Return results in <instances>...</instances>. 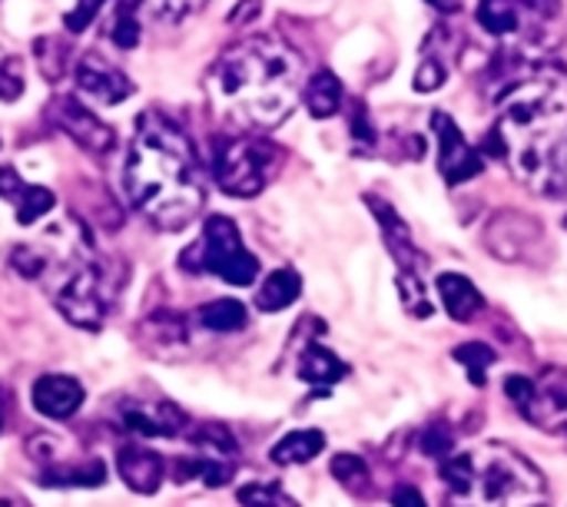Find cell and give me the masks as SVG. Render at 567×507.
<instances>
[{
	"instance_id": "1",
	"label": "cell",
	"mask_w": 567,
	"mask_h": 507,
	"mask_svg": "<svg viewBox=\"0 0 567 507\" xmlns=\"http://www.w3.org/2000/svg\"><path fill=\"white\" fill-rule=\"evenodd\" d=\"M126 199L166 232L196 219L206 199L199 159L189 136L159 113H143L123 159Z\"/></svg>"
},
{
	"instance_id": "2",
	"label": "cell",
	"mask_w": 567,
	"mask_h": 507,
	"mask_svg": "<svg viewBox=\"0 0 567 507\" xmlns=\"http://www.w3.org/2000/svg\"><path fill=\"white\" fill-rule=\"evenodd\" d=\"M498 136L508 166L515 176L538 189L558 193L561 183V156L567 146V70L558 63H545L535 73L522 76L502 96Z\"/></svg>"
},
{
	"instance_id": "3",
	"label": "cell",
	"mask_w": 567,
	"mask_h": 507,
	"mask_svg": "<svg viewBox=\"0 0 567 507\" xmlns=\"http://www.w3.org/2000/svg\"><path fill=\"white\" fill-rule=\"evenodd\" d=\"M302 56L276 37H249L233 43L209 70L213 103L236 123L269 130L279 126L302 100Z\"/></svg>"
},
{
	"instance_id": "4",
	"label": "cell",
	"mask_w": 567,
	"mask_h": 507,
	"mask_svg": "<svg viewBox=\"0 0 567 507\" xmlns=\"http://www.w3.org/2000/svg\"><path fill=\"white\" fill-rule=\"evenodd\" d=\"M442 482L462 507H545L548 498L542 472L502 442L445 458Z\"/></svg>"
},
{
	"instance_id": "5",
	"label": "cell",
	"mask_w": 567,
	"mask_h": 507,
	"mask_svg": "<svg viewBox=\"0 0 567 507\" xmlns=\"http://www.w3.org/2000/svg\"><path fill=\"white\" fill-rule=\"evenodd\" d=\"M179 266L189 269V272L219 276L229 286H252L256 276H259V259L246 249L236 223L226 219V216H209L206 219L199 242L186 249Z\"/></svg>"
},
{
	"instance_id": "6",
	"label": "cell",
	"mask_w": 567,
	"mask_h": 507,
	"mask_svg": "<svg viewBox=\"0 0 567 507\" xmlns=\"http://www.w3.org/2000/svg\"><path fill=\"white\" fill-rule=\"evenodd\" d=\"M272 163H276V153L269 143L236 136V139L219 143L216 159H213V176H216V186L223 193L239 196V199H252L266 189Z\"/></svg>"
},
{
	"instance_id": "7",
	"label": "cell",
	"mask_w": 567,
	"mask_h": 507,
	"mask_svg": "<svg viewBox=\"0 0 567 507\" xmlns=\"http://www.w3.org/2000/svg\"><path fill=\"white\" fill-rule=\"evenodd\" d=\"M545 10L535 0H482L478 3V23L492 37L505 43H522L542 27Z\"/></svg>"
},
{
	"instance_id": "8",
	"label": "cell",
	"mask_w": 567,
	"mask_h": 507,
	"mask_svg": "<svg viewBox=\"0 0 567 507\" xmlns=\"http://www.w3.org/2000/svg\"><path fill=\"white\" fill-rule=\"evenodd\" d=\"M73 83H76L80 96H86L96 106H116L133 93V80L120 66H113L110 60H103L96 53H86L76 60Z\"/></svg>"
},
{
	"instance_id": "9",
	"label": "cell",
	"mask_w": 567,
	"mask_h": 507,
	"mask_svg": "<svg viewBox=\"0 0 567 507\" xmlns=\"http://www.w3.org/2000/svg\"><path fill=\"white\" fill-rule=\"evenodd\" d=\"M432 130L439 139V173L445 176V183L458 186L475 179L482 173V156L475 153V146H468L455 120L445 113H432Z\"/></svg>"
},
{
	"instance_id": "10",
	"label": "cell",
	"mask_w": 567,
	"mask_h": 507,
	"mask_svg": "<svg viewBox=\"0 0 567 507\" xmlns=\"http://www.w3.org/2000/svg\"><path fill=\"white\" fill-rule=\"evenodd\" d=\"M120 422L140 438H173L186 428V415L163 399H126L120 405Z\"/></svg>"
},
{
	"instance_id": "11",
	"label": "cell",
	"mask_w": 567,
	"mask_h": 507,
	"mask_svg": "<svg viewBox=\"0 0 567 507\" xmlns=\"http://www.w3.org/2000/svg\"><path fill=\"white\" fill-rule=\"evenodd\" d=\"M53 120H56V126H60L70 139H76V143H80L83 149H90V153H106V149L116 143L113 130H110L103 120H96L90 110H83L80 100H60V103L53 106Z\"/></svg>"
},
{
	"instance_id": "12",
	"label": "cell",
	"mask_w": 567,
	"mask_h": 507,
	"mask_svg": "<svg viewBox=\"0 0 567 507\" xmlns=\"http://www.w3.org/2000/svg\"><path fill=\"white\" fill-rule=\"evenodd\" d=\"M83 399H86L83 385H80L76 379H70V375H43V379H37V385H33V392H30L33 408H37L43 418H50V422H66V418H73V415L80 412Z\"/></svg>"
},
{
	"instance_id": "13",
	"label": "cell",
	"mask_w": 567,
	"mask_h": 507,
	"mask_svg": "<svg viewBox=\"0 0 567 507\" xmlns=\"http://www.w3.org/2000/svg\"><path fill=\"white\" fill-rule=\"evenodd\" d=\"M116 468H120L123 485L136 495H156L163 485V475H166L163 458L143 445H123L116 452Z\"/></svg>"
},
{
	"instance_id": "14",
	"label": "cell",
	"mask_w": 567,
	"mask_h": 507,
	"mask_svg": "<svg viewBox=\"0 0 567 507\" xmlns=\"http://www.w3.org/2000/svg\"><path fill=\"white\" fill-rule=\"evenodd\" d=\"M439 286V296H442V306L445 312L455 319V322H472L482 309H485V299L482 292L475 289V282L468 276H458V272H442L435 279Z\"/></svg>"
},
{
	"instance_id": "15",
	"label": "cell",
	"mask_w": 567,
	"mask_h": 507,
	"mask_svg": "<svg viewBox=\"0 0 567 507\" xmlns=\"http://www.w3.org/2000/svg\"><path fill=\"white\" fill-rule=\"evenodd\" d=\"M326 448V435L319 428H299V432H289L286 438H279L269 452L272 465H309L312 458H319Z\"/></svg>"
},
{
	"instance_id": "16",
	"label": "cell",
	"mask_w": 567,
	"mask_h": 507,
	"mask_svg": "<svg viewBox=\"0 0 567 507\" xmlns=\"http://www.w3.org/2000/svg\"><path fill=\"white\" fill-rule=\"evenodd\" d=\"M349 375V365L329 352L326 345H309L299 359V379L309 382V385H319V389H332L336 382H342Z\"/></svg>"
},
{
	"instance_id": "17",
	"label": "cell",
	"mask_w": 567,
	"mask_h": 507,
	"mask_svg": "<svg viewBox=\"0 0 567 507\" xmlns=\"http://www.w3.org/2000/svg\"><path fill=\"white\" fill-rule=\"evenodd\" d=\"M103 482H106V468L96 458H90L83 465L47 462L43 472H40V485H47V488H96Z\"/></svg>"
},
{
	"instance_id": "18",
	"label": "cell",
	"mask_w": 567,
	"mask_h": 507,
	"mask_svg": "<svg viewBox=\"0 0 567 507\" xmlns=\"http://www.w3.org/2000/svg\"><path fill=\"white\" fill-rule=\"evenodd\" d=\"M302 103H306V110H309L316 120L336 116V113L342 110V83H339V76L329 73V70L312 73V76L306 80V86H302Z\"/></svg>"
},
{
	"instance_id": "19",
	"label": "cell",
	"mask_w": 567,
	"mask_h": 507,
	"mask_svg": "<svg viewBox=\"0 0 567 507\" xmlns=\"http://www.w3.org/2000/svg\"><path fill=\"white\" fill-rule=\"evenodd\" d=\"M236 475V462H226V458H209V455H189V458H179L176 462V472L173 478L176 482H203L206 488H219V485H229Z\"/></svg>"
},
{
	"instance_id": "20",
	"label": "cell",
	"mask_w": 567,
	"mask_h": 507,
	"mask_svg": "<svg viewBox=\"0 0 567 507\" xmlns=\"http://www.w3.org/2000/svg\"><path fill=\"white\" fill-rule=\"evenodd\" d=\"M302 296V279L296 269H276L266 276V282L256 292V306L259 312H282L289 309L296 299Z\"/></svg>"
},
{
	"instance_id": "21",
	"label": "cell",
	"mask_w": 567,
	"mask_h": 507,
	"mask_svg": "<svg viewBox=\"0 0 567 507\" xmlns=\"http://www.w3.org/2000/svg\"><path fill=\"white\" fill-rule=\"evenodd\" d=\"M53 203H56V196H53L50 189L30 186V183H23V186L10 196V206L17 209V223H20V226L40 223V219L53 209Z\"/></svg>"
},
{
	"instance_id": "22",
	"label": "cell",
	"mask_w": 567,
	"mask_h": 507,
	"mask_svg": "<svg viewBox=\"0 0 567 507\" xmlns=\"http://www.w3.org/2000/svg\"><path fill=\"white\" fill-rule=\"evenodd\" d=\"M199 322H203V329L219 332V335L239 332L246 325V306L236 299H216V302L199 309Z\"/></svg>"
},
{
	"instance_id": "23",
	"label": "cell",
	"mask_w": 567,
	"mask_h": 507,
	"mask_svg": "<svg viewBox=\"0 0 567 507\" xmlns=\"http://www.w3.org/2000/svg\"><path fill=\"white\" fill-rule=\"evenodd\" d=\"M193 448L199 452V455H209V458H226V462H236L239 458V445H236V438L229 435V428H223V425H199L196 432H193Z\"/></svg>"
},
{
	"instance_id": "24",
	"label": "cell",
	"mask_w": 567,
	"mask_h": 507,
	"mask_svg": "<svg viewBox=\"0 0 567 507\" xmlns=\"http://www.w3.org/2000/svg\"><path fill=\"white\" fill-rule=\"evenodd\" d=\"M203 7L206 0H140V10L159 27H176L189 20L193 13H199Z\"/></svg>"
},
{
	"instance_id": "25",
	"label": "cell",
	"mask_w": 567,
	"mask_h": 507,
	"mask_svg": "<svg viewBox=\"0 0 567 507\" xmlns=\"http://www.w3.org/2000/svg\"><path fill=\"white\" fill-rule=\"evenodd\" d=\"M455 362H458L462 369H468L472 385L482 389V385H485V372L495 365V349L485 345V342H465V345L455 349Z\"/></svg>"
},
{
	"instance_id": "26",
	"label": "cell",
	"mask_w": 567,
	"mask_h": 507,
	"mask_svg": "<svg viewBox=\"0 0 567 507\" xmlns=\"http://www.w3.org/2000/svg\"><path fill=\"white\" fill-rule=\"evenodd\" d=\"M140 0H130V3H120L116 7V17H113V27H110V40L123 50H133L140 43Z\"/></svg>"
},
{
	"instance_id": "27",
	"label": "cell",
	"mask_w": 567,
	"mask_h": 507,
	"mask_svg": "<svg viewBox=\"0 0 567 507\" xmlns=\"http://www.w3.org/2000/svg\"><path fill=\"white\" fill-rule=\"evenodd\" d=\"M332 478H336L342 488H349L352 495H362V492H369V485H372L369 465H365L362 458H355V455H336V458H332Z\"/></svg>"
},
{
	"instance_id": "28",
	"label": "cell",
	"mask_w": 567,
	"mask_h": 507,
	"mask_svg": "<svg viewBox=\"0 0 567 507\" xmlns=\"http://www.w3.org/2000/svg\"><path fill=\"white\" fill-rule=\"evenodd\" d=\"M399 292H402V302H405L409 315H415V319H429L432 315V302H429L425 286L415 276V269H399Z\"/></svg>"
},
{
	"instance_id": "29",
	"label": "cell",
	"mask_w": 567,
	"mask_h": 507,
	"mask_svg": "<svg viewBox=\"0 0 567 507\" xmlns=\"http://www.w3.org/2000/svg\"><path fill=\"white\" fill-rule=\"evenodd\" d=\"M419 445H422V452H425L429 458L445 462V458L452 455V448H455V435H452V428H449L445 422H435V425H429V428L422 432Z\"/></svg>"
},
{
	"instance_id": "30",
	"label": "cell",
	"mask_w": 567,
	"mask_h": 507,
	"mask_svg": "<svg viewBox=\"0 0 567 507\" xmlns=\"http://www.w3.org/2000/svg\"><path fill=\"white\" fill-rule=\"evenodd\" d=\"M239 505L243 507H292V501L276 488V485H246L239 488Z\"/></svg>"
},
{
	"instance_id": "31",
	"label": "cell",
	"mask_w": 567,
	"mask_h": 507,
	"mask_svg": "<svg viewBox=\"0 0 567 507\" xmlns=\"http://www.w3.org/2000/svg\"><path fill=\"white\" fill-rule=\"evenodd\" d=\"M445 80H449V66H445L439 56H435V60L425 56L422 66L415 70V90H419V93H435Z\"/></svg>"
},
{
	"instance_id": "32",
	"label": "cell",
	"mask_w": 567,
	"mask_h": 507,
	"mask_svg": "<svg viewBox=\"0 0 567 507\" xmlns=\"http://www.w3.org/2000/svg\"><path fill=\"white\" fill-rule=\"evenodd\" d=\"M103 3L106 0H76V7L66 13V30L70 33H83L96 20V13L103 10Z\"/></svg>"
},
{
	"instance_id": "33",
	"label": "cell",
	"mask_w": 567,
	"mask_h": 507,
	"mask_svg": "<svg viewBox=\"0 0 567 507\" xmlns=\"http://www.w3.org/2000/svg\"><path fill=\"white\" fill-rule=\"evenodd\" d=\"M349 130H352V136H355V146H372V143H375V126H372V120H369V113H365L362 103L352 106Z\"/></svg>"
},
{
	"instance_id": "34",
	"label": "cell",
	"mask_w": 567,
	"mask_h": 507,
	"mask_svg": "<svg viewBox=\"0 0 567 507\" xmlns=\"http://www.w3.org/2000/svg\"><path fill=\"white\" fill-rule=\"evenodd\" d=\"M20 90H23V80H20V73H17V66L13 63H3L0 66V100H17L20 96Z\"/></svg>"
},
{
	"instance_id": "35",
	"label": "cell",
	"mask_w": 567,
	"mask_h": 507,
	"mask_svg": "<svg viewBox=\"0 0 567 507\" xmlns=\"http://www.w3.org/2000/svg\"><path fill=\"white\" fill-rule=\"evenodd\" d=\"M392 507H429V505H425V498H422V492H419V488H412V485H399V488L392 492Z\"/></svg>"
},
{
	"instance_id": "36",
	"label": "cell",
	"mask_w": 567,
	"mask_h": 507,
	"mask_svg": "<svg viewBox=\"0 0 567 507\" xmlns=\"http://www.w3.org/2000/svg\"><path fill=\"white\" fill-rule=\"evenodd\" d=\"M256 10H259V0H246V3H239V7L233 10L229 23H246V20H252V17H256Z\"/></svg>"
},
{
	"instance_id": "37",
	"label": "cell",
	"mask_w": 567,
	"mask_h": 507,
	"mask_svg": "<svg viewBox=\"0 0 567 507\" xmlns=\"http://www.w3.org/2000/svg\"><path fill=\"white\" fill-rule=\"evenodd\" d=\"M7 412H10V399H7V392L0 389V432H3V425H7Z\"/></svg>"
},
{
	"instance_id": "38",
	"label": "cell",
	"mask_w": 567,
	"mask_h": 507,
	"mask_svg": "<svg viewBox=\"0 0 567 507\" xmlns=\"http://www.w3.org/2000/svg\"><path fill=\"white\" fill-rule=\"evenodd\" d=\"M561 183H565V189H567V146H565V156H561Z\"/></svg>"
},
{
	"instance_id": "39",
	"label": "cell",
	"mask_w": 567,
	"mask_h": 507,
	"mask_svg": "<svg viewBox=\"0 0 567 507\" xmlns=\"http://www.w3.org/2000/svg\"><path fill=\"white\" fill-rule=\"evenodd\" d=\"M565 432H567V428H565Z\"/></svg>"
}]
</instances>
